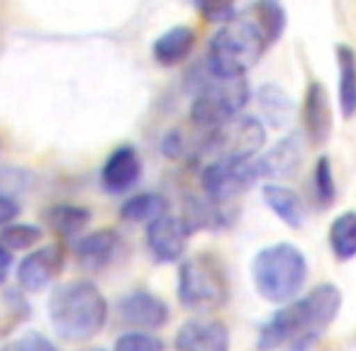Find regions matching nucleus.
Wrapping results in <instances>:
<instances>
[{
  "label": "nucleus",
  "mask_w": 356,
  "mask_h": 351,
  "mask_svg": "<svg viewBox=\"0 0 356 351\" xmlns=\"http://www.w3.org/2000/svg\"><path fill=\"white\" fill-rule=\"evenodd\" d=\"M163 213H168V200L159 193H137L124 200L120 208V215L127 222H149Z\"/></svg>",
  "instance_id": "obj_24"
},
{
  "label": "nucleus",
  "mask_w": 356,
  "mask_h": 351,
  "mask_svg": "<svg viewBox=\"0 0 356 351\" xmlns=\"http://www.w3.org/2000/svg\"><path fill=\"white\" fill-rule=\"evenodd\" d=\"M61 263H64L61 247L49 244V247L37 249V252L27 254V256L20 261V266H17V283H20V288L27 293L44 291V288L56 278Z\"/></svg>",
  "instance_id": "obj_10"
},
{
  "label": "nucleus",
  "mask_w": 356,
  "mask_h": 351,
  "mask_svg": "<svg viewBox=\"0 0 356 351\" xmlns=\"http://www.w3.org/2000/svg\"><path fill=\"white\" fill-rule=\"evenodd\" d=\"M42 239V229L35 225H10L0 234V244L10 252H22V249L35 247Z\"/></svg>",
  "instance_id": "obj_27"
},
{
  "label": "nucleus",
  "mask_w": 356,
  "mask_h": 351,
  "mask_svg": "<svg viewBox=\"0 0 356 351\" xmlns=\"http://www.w3.org/2000/svg\"><path fill=\"white\" fill-rule=\"evenodd\" d=\"M341 307V293L332 283H322L300 300H288L283 307L261 327L257 346L259 349H278L291 346L293 351H302L317 344L327 327L334 322Z\"/></svg>",
  "instance_id": "obj_2"
},
{
  "label": "nucleus",
  "mask_w": 356,
  "mask_h": 351,
  "mask_svg": "<svg viewBox=\"0 0 356 351\" xmlns=\"http://www.w3.org/2000/svg\"><path fill=\"white\" fill-rule=\"evenodd\" d=\"M302 154H305L302 134L291 132L278 144H273L266 154L257 156L259 176L261 179H293L298 168L302 166Z\"/></svg>",
  "instance_id": "obj_11"
},
{
  "label": "nucleus",
  "mask_w": 356,
  "mask_h": 351,
  "mask_svg": "<svg viewBox=\"0 0 356 351\" xmlns=\"http://www.w3.org/2000/svg\"><path fill=\"white\" fill-rule=\"evenodd\" d=\"M139 176H142V158H139L137 149L129 144L115 149L100 171V181H103L105 190L115 195L134 188L139 183Z\"/></svg>",
  "instance_id": "obj_15"
},
{
  "label": "nucleus",
  "mask_w": 356,
  "mask_h": 351,
  "mask_svg": "<svg viewBox=\"0 0 356 351\" xmlns=\"http://www.w3.org/2000/svg\"><path fill=\"white\" fill-rule=\"evenodd\" d=\"M302 132L312 144H325L332 134V105L325 83L312 81L302 98Z\"/></svg>",
  "instance_id": "obj_14"
},
{
  "label": "nucleus",
  "mask_w": 356,
  "mask_h": 351,
  "mask_svg": "<svg viewBox=\"0 0 356 351\" xmlns=\"http://www.w3.org/2000/svg\"><path fill=\"white\" fill-rule=\"evenodd\" d=\"M195 47V32L188 25H178L166 30L161 37H156L152 47V54L156 64L161 66H176L184 59H188Z\"/></svg>",
  "instance_id": "obj_17"
},
{
  "label": "nucleus",
  "mask_w": 356,
  "mask_h": 351,
  "mask_svg": "<svg viewBox=\"0 0 356 351\" xmlns=\"http://www.w3.org/2000/svg\"><path fill=\"white\" fill-rule=\"evenodd\" d=\"M176 349L181 351H227L229 332L220 320L195 317L176 332Z\"/></svg>",
  "instance_id": "obj_12"
},
{
  "label": "nucleus",
  "mask_w": 356,
  "mask_h": 351,
  "mask_svg": "<svg viewBox=\"0 0 356 351\" xmlns=\"http://www.w3.org/2000/svg\"><path fill=\"white\" fill-rule=\"evenodd\" d=\"M118 312L137 329H159L168 322V305L149 291H132L120 297Z\"/></svg>",
  "instance_id": "obj_13"
},
{
  "label": "nucleus",
  "mask_w": 356,
  "mask_h": 351,
  "mask_svg": "<svg viewBox=\"0 0 356 351\" xmlns=\"http://www.w3.org/2000/svg\"><path fill=\"white\" fill-rule=\"evenodd\" d=\"M288 25L281 0H257L244 13L222 22L210 42L208 69L215 74L244 76L283 37Z\"/></svg>",
  "instance_id": "obj_1"
},
{
  "label": "nucleus",
  "mask_w": 356,
  "mask_h": 351,
  "mask_svg": "<svg viewBox=\"0 0 356 351\" xmlns=\"http://www.w3.org/2000/svg\"><path fill=\"white\" fill-rule=\"evenodd\" d=\"M205 74L208 79L200 83L191 105V120L198 127L213 129L242 113L244 105L249 103V83L244 76L215 74L208 69V64H205Z\"/></svg>",
  "instance_id": "obj_6"
},
{
  "label": "nucleus",
  "mask_w": 356,
  "mask_h": 351,
  "mask_svg": "<svg viewBox=\"0 0 356 351\" xmlns=\"http://www.w3.org/2000/svg\"><path fill=\"white\" fill-rule=\"evenodd\" d=\"M259 110L261 117L266 120L271 127H286L293 117L296 103L293 98L276 83H264L259 88Z\"/></svg>",
  "instance_id": "obj_20"
},
{
  "label": "nucleus",
  "mask_w": 356,
  "mask_h": 351,
  "mask_svg": "<svg viewBox=\"0 0 356 351\" xmlns=\"http://www.w3.org/2000/svg\"><path fill=\"white\" fill-rule=\"evenodd\" d=\"M312 195L320 208H330L337 200V183H334V171H332L330 156H320L315 161V171H312Z\"/></svg>",
  "instance_id": "obj_26"
},
{
  "label": "nucleus",
  "mask_w": 356,
  "mask_h": 351,
  "mask_svg": "<svg viewBox=\"0 0 356 351\" xmlns=\"http://www.w3.org/2000/svg\"><path fill=\"white\" fill-rule=\"evenodd\" d=\"M191 232L193 229L188 227L184 218H173V215L163 213L159 218L149 220L147 247L159 263H176L184 259Z\"/></svg>",
  "instance_id": "obj_9"
},
{
  "label": "nucleus",
  "mask_w": 356,
  "mask_h": 351,
  "mask_svg": "<svg viewBox=\"0 0 356 351\" xmlns=\"http://www.w3.org/2000/svg\"><path fill=\"white\" fill-rule=\"evenodd\" d=\"M261 195H264V203H266L268 208L288 225V227L298 229L305 225V215H307L305 200H302L293 188L281 186V183H266L261 190Z\"/></svg>",
  "instance_id": "obj_18"
},
{
  "label": "nucleus",
  "mask_w": 356,
  "mask_h": 351,
  "mask_svg": "<svg viewBox=\"0 0 356 351\" xmlns=\"http://www.w3.org/2000/svg\"><path fill=\"white\" fill-rule=\"evenodd\" d=\"M259 166H257V154L254 156H225V158H213L208 161V166L203 168V190L208 198L215 200H232L237 195L247 193L257 181Z\"/></svg>",
  "instance_id": "obj_8"
},
{
  "label": "nucleus",
  "mask_w": 356,
  "mask_h": 351,
  "mask_svg": "<svg viewBox=\"0 0 356 351\" xmlns=\"http://www.w3.org/2000/svg\"><path fill=\"white\" fill-rule=\"evenodd\" d=\"M193 3L200 15L208 17L210 22H220V25L237 13V0H193Z\"/></svg>",
  "instance_id": "obj_29"
},
{
  "label": "nucleus",
  "mask_w": 356,
  "mask_h": 351,
  "mask_svg": "<svg viewBox=\"0 0 356 351\" xmlns=\"http://www.w3.org/2000/svg\"><path fill=\"white\" fill-rule=\"evenodd\" d=\"M30 317L25 295L15 288H0V336H8Z\"/></svg>",
  "instance_id": "obj_23"
},
{
  "label": "nucleus",
  "mask_w": 356,
  "mask_h": 351,
  "mask_svg": "<svg viewBox=\"0 0 356 351\" xmlns=\"http://www.w3.org/2000/svg\"><path fill=\"white\" fill-rule=\"evenodd\" d=\"M10 349H27V351H51L54 349V344H51L47 336L37 334V332H30L27 336H22V339L13 341Z\"/></svg>",
  "instance_id": "obj_30"
},
{
  "label": "nucleus",
  "mask_w": 356,
  "mask_h": 351,
  "mask_svg": "<svg viewBox=\"0 0 356 351\" xmlns=\"http://www.w3.org/2000/svg\"><path fill=\"white\" fill-rule=\"evenodd\" d=\"M252 278L259 295L268 302H288L300 295L307 281V259L298 247L278 242L261 249L252 261Z\"/></svg>",
  "instance_id": "obj_4"
},
{
  "label": "nucleus",
  "mask_w": 356,
  "mask_h": 351,
  "mask_svg": "<svg viewBox=\"0 0 356 351\" xmlns=\"http://www.w3.org/2000/svg\"><path fill=\"white\" fill-rule=\"evenodd\" d=\"M229 281L225 266L213 254L200 252L188 256L178 271V300L188 310L213 312L227 302Z\"/></svg>",
  "instance_id": "obj_5"
},
{
  "label": "nucleus",
  "mask_w": 356,
  "mask_h": 351,
  "mask_svg": "<svg viewBox=\"0 0 356 351\" xmlns=\"http://www.w3.org/2000/svg\"><path fill=\"white\" fill-rule=\"evenodd\" d=\"M337 90H339V110L346 120L356 115V51L346 44L337 47Z\"/></svg>",
  "instance_id": "obj_19"
},
{
  "label": "nucleus",
  "mask_w": 356,
  "mask_h": 351,
  "mask_svg": "<svg viewBox=\"0 0 356 351\" xmlns=\"http://www.w3.org/2000/svg\"><path fill=\"white\" fill-rule=\"evenodd\" d=\"M49 320L66 341H88L108 322V300L93 281H71L54 291Z\"/></svg>",
  "instance_id": "obj_3"
},
{
  "label": "nucleus",
  "mask_w": 356,
  "mask_h": 351,
  "mask_svg": "<svg viewBox=\"0 0 356 351\" xmlns=\"http://www.w3.org/2000/svg\"><path fill=\"white\" fill-rule=\"evenodd\" d=\"M266 142V129L261 120L252 115H234L227 122L208 129L203 142L198 144V154L205 158H225V156H254Z\"/></svg>",
  "instance_id": "obj_7"
},
{
  "label": "nucleus",
  "mask_w": 356,
  "mask_h": 351,
  "mask_svg": "<svg viewBox=\"0 0 356 351\" xmlns=\"http://www.w3.org/2000/svg\"><path fill=\"white\" fill-rule=\"evenodd\" d=\"M120 247L122 242L115 229H100V232L86 234L76 242V256H79L81 266L88 271H103L118 259Z\"/></svg>",
  "instance_id": "obj_16"
},
{
  "label": "nucleus",
  "mask_w": 356,
  "mask_h": 351,
  "mask_svg": "<svg viewBox=\"0 0 356 351\" xmlns=\"http://www.w3.org/2000/svg\"><path fill=\"white\" fill-rule=\"evenodd\" d=\"M17 215H20V205H17L13 198H8V195H0V227L13 222Z\"/></svg>",
  "instance_id": "obj_31"
},
{
  "label": "nucleus",
  "mask_w": 356,
  "mask_h": 351,
  "mask_svg": "<svg viewBox=\"0 0 356 351\" xmlns=\"http://www.w3.org/2000/svg\"><path fill=\"white\" fill-rule=\"evenodd\" d=\"M330 247L339 261L356 256V210H346L330 225Z\"/></svg>",
  "instance_id": "obj_22"
},
{
  "label": "nucleus",
  "mask_w": 356,
  "mask_h": 351,
  "mask_svg": "<svg viewBox=\"0 0 356 351\" xmlns=\"http://www.w3.org/2000/svg\"><path fill=\"white\" fill-rule=\"evenodd\" d=\"M47 218H49L51 229L64 234V237H74L90 222V213L86 208H79V205H56V208L49 210Z\"/></svg>",
  "instance_id": "obj_25"
},
{
  "label": "nucleus",
  "mask_w": 356,
  "mask_h": 351,
  "mask_svg": "<svg viewBox=\"0 0 356 351\" xmlns=\"http://www.w3.org/2000/svg\"><path fill=\"white\" fill-rule=\"evenodd\" d=\"M184 220L191 229H225L232 222V210L225 208V200L205 195V198L191 203V210Z\"/></svg>",
  "instance_id": "obj_21"
},
{
  "label": "nucleus",
  "mask_w": 356,
  "mask_h": 351,
  "mask_svg": "<svg viewBox=\"0 0 356 351\" xmlns=\"http://www.w3.org/2000/svg\"><path fill=\"white\" fill-rule=\"evenodd\" d=\"M163 346H166L163 339L154 336L152 332H142V329L127 332V334L115 339V349L118 351H161Z\"/></svg>",
  "instance_id": "obj_28"
},
{
  "label": "nucleus",
  "mask_w": 356,
  "mask_h": 351,
  "mask_svg": "<svg viewBox=\"0 0 356 351\" xmlns=\"http://www.w3.org/2000/svg\"><path fill=\"white\" fill-rule=\"evenodd\" d=\"M13 259H10V249H6L3 244H0V283H3V278H6L8 268H10Z\"/></svg>",
  "instance_id": "obj_32"
}]
</instances>
